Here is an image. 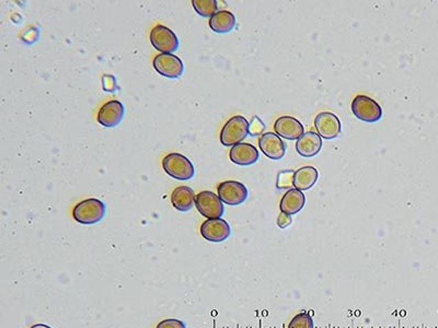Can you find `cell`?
<instances>
[{
    "instance_id": "cell-1",
    "label": "cell",
    "mask_w": 438,
    "mask_h": 328,
    "mask_svg": "<svg viewBox=\"0 0 438 328\" xmlns=\"http://www.w3.org/2000/svg\"><path fill=\"white\" fill-rule=\"evenodd\" d=\"M105 215V204L97 198L85 199L76 204L73 210L74 219L86 226L98 224Z\"/></svg>"
},
{
    "instance_id": "cell-2",
    "label": "cell",
    "mask_w": 438,
    "mask_h": 328,
    "mask_svg": "<svg viewBox=\"0 0 438 328\" xmlns=\"http://www.w3.org/2000/svg\"><path fill=\"white\" fill-rule=\"evenodd\" d=\"M250 123L243 116L237 115L227 121L221 132V143L225 147H234L250 134Z\"/></svg>"
},
{
    "instance_id": "cell-3",
    "label": "cell",
    "mask_w": 438,
    "mask_h": 328,
    "mask_svg": "<svg viewBox=\"0 0 438 328\" xmlns=\"http://www.w3.org/2000/svg\"><path fill=\"white\" fill-rule=\"evenodd\" d=\"M162 167L171 178L179 180H188L195 174L193 163L181 154L173 152L164 156Z\"/></svg>"
},
{
    "instance_id": "cell-4",
    "label": "cell",
    "mask_w": 438,
    "mask_h": 328,
    "mask_svg": "<svg viewBox=\"0 0 438 328\" xmlns=\"http://www.w3.org/2000/svg\"><path fill=\"white\" fill-rule=\"evenodd\" d=\"M352 110L360 121L376 123L382 117V108L375 99L367 95H358L353 99Z\"/></svg>"
},
{
    "instance_id": "cell-5",
    "label": "cell",
    "mask_w": 438,
    "mask_h": 328,
    "mask_svg": "<svg viewBox=\"0 0 438 328\" xmlns=\"http://www.w3.org/2000/svg\"><path fill=\"white\" fill-rule=\"evenodd\" d=\"M195 206L201 215L207 219H219L225 213L223 202L219 196L210 191H203L197 195Z\"/></svg>"
},
{
    "instance_id": "cell-6",
    "label": "cell",
    "mask_w": 438,
    "mask_h": 328,
    "mask_svg": "<svg viewBox=\"0 0 438 328\" xmlns=\"http://www.w3.org/2000/svg\"><path fill=\"white\" fill-rule=\"evenodd\" d=\"M151 45L162 54H173L179 49V38L173 30L164 25H156L151 32Z\"/></svg>"
},
{
    "instance_id": "cell-7",
    "label": "cell",
    "mask_w": 438,
    "mask_h": 328,
    "mask_svg": "<svg viewBox=\"0 0 438 328\" xmlns=\"http://www.w3.org/2000/svg\"><path fill=\"white\" fill-rule=\"evenodd\" d=\"M218 196L229 206H239L247 200V187L237 180H225L218 186Z\"/></svg>"
},
{
    "instance_id": "cell-8",
    "label": "cell",
    "mask_w": 438,
    "mask_h": 328,
    "mask_svg": "<svg viewBox=\"0 0 438 328\" xmlns=\"http://www.w3.org/2000/svg\"><path fill=\"white\" fill-rule=\"evenodd\" d=\"M153 65L157 73L166 78H180L184 71L182 60L173 54L157 55L153 58Z\"/></svg>"
},
{
    "instance_id": "cell-9",
    "label": "cell",
    "mask_w": 438,
    "mask_h": 328,
    "mask_svg": "<svg viewBox=\"0 0 438 328\" xmlns=\"http://www.w3.org/2000/svg\"><path fill=\"white\" fill-rule=\"evenodd\" d=\"M315 127L318 134L327 140L336 139L342 132L339 117L330 112L318 114L315 119Z\"/></svg>"
},
{
    "instance_id": "cell-10",
    "label": "cell",
    "mask_w": 438,
    "mask_h": 328,
    "mask_svg": "<svg viewBox=\"0 0 438 328\" xmlns=\"http://www.w3.org/2000/svg\"><path fill=\"white\" fill-rule=\"evenodd\" d=\"M232 233L230 226L223 219H207L201 226V234L210 242H223Z\"/></svg>"
},
{
    "instance_id": "cell-11",
    "label": "cell",
    "mask_w": 438,
    "mask_h": 328,
    "mask_svg": "<svg viewBox=\"0 0 438 328\" xmlns=\"http://www.w3.org/2000/svg\"><path fill=\"white\" fill-rule=\"evenodd\" d=\"M125 108L120 101L112 99L101 106L98 113V121L107 128L118 126L123 119Z\"/></svg>"
},
{
    "instance_id": "cell-12",
    "label": "cell",
    "mask_w": 438,
    "mask_h": 328,
    "mask_svg": "<svg viewBox=\"0 0 438 328\" xmlns=\"http://www.w3.org/2000/svg\"><path fill=\"white\" fill-rule=\"evenodd\" d=\"M262 152L272 160H281L286 154V143L274 132H265L259 140Z\"/></svg>"
},
{
    "instance_id": "cell-13",
    "label": "cell",
    "mask_w": 438,
    "mask_h": 328,
    "mask_svg": "<svg viewBox=\"0 0 438 328\" xmlns=\"http://www.w3.org/2000/svg\"><path fill=\"white\" fill-rule=\"evenodd\" d=\"M274 130L280 137L287 140L299 139L305 134L304 125L292 116H282L280 119H277L275 121Z\"/></svg>"
},
{
    "instance_id": "cell-14",
    "label": "cell",
    "mask_w": 438,
    "mask_h": 328,
    "mask_svg": "<svg viewBox=\"0 0 438 328\" xmlns=\"http://www.w3.org/2000/svg\"><path fill=\"white\" fill-rule=\"evenodd\" d=\"M258 149L250 143H241L239 145H236L232 147L229 154V158L234 162V164L238 165H251V164L256 163L259 160Z\"/></svg>"
},
{
    "instance_id": "cell-15",
    "label": "cell",
    "mask_w": 438,
    "mask_h": 328,
    "mask_svg": "<svg viewBox=\"0 0 438 328\" xmlns=\"http://www.w3.org/2000/svg\"><path fill=\"white\" fill-rule=\"evenodd\" d=\"M322 148V139L314 132H305L296 143V150L305 158L317 156Z\"/></svg>"
},
{
    "instance_id": "cell-16",
    "label": "cell",
    "mask_w": 438,
    "mask_h": 328,
    "mask_svg": "<svg viewBox=\"0 0 438 328\" xmlns=\"http://www.w3.org/2000/svg\"><path fill=\"white\" fill-rule=\"evenodd\" d=\"M306 197L298 189H292L283 196L281 200V210L286 215H293L298 213L304 208Z\"/></svg>"
},
{
    "instance_id": "cell-17",
    "label": "cell",
    "mask_w": 438,
    "mask_h": 328,
    "mask_svg": "<svg viewBox=\"0 0 438 328\" xmlns=\"http://www.w3.org/2000/svg\"><path fill=\"white\" fill-rule=\"evenodd\" d=\"M195 198L197 196L194 194L193 189H190L188 186H180L173 191L171 202H173L175 209L182 211V213H186L193 208Z\"/></svg>"
},
{
    "instance_id": "cell-18",
    "label": "cell",
    "mask_w": 438,
    "mask_h": 328,
    "mask_svg": "<svg viewBox=\"0 0 438 328\" xmlns=\"http://www.w3.org/2000/svg\"><path fill=\"white\" fill-rule=\"evenodd\" d=\"M234 27H236V16L230 11H217L210 20V29L219 34L232 32Z\"/></svg>"
},
{
    "instance_id": "cell-19",
    "label": "cell",
    "mask_w": 438,
    "mask_h": 328,
    "mask_svg": "<svg viewBox=\"0 0 438 328\" xmlns=\"http://www.w3.org/2000/svg\"><path fill=\"white\" fill-rule=\"evenodd\" d=\"M318 178H319V173L316 167H300L294 174V186L298 191H308L317 183Z\"/></svg>"
},
{
    "instance_id": "cell-20",
    "label": "cell",
    "mask_w": 438,
    "mask_h": 328,
    "mask_svg": "<svg viewBox=\"0 0 438 328\" xmlns=\"http://www.w3.org/2000/svg\"><path fill=\"white\" fill-rule=\"evenodd\" d=\"M192 5L197 14L204 18H212L217 12L218 5L216 0H193Z\"/></svg>"
},
{
    "instance_id": "cell-21",
    "label": "cell",
    "mask_w": 438,
    "mask_h": 328,
    "mask_svg": "<svg viewBox=\"0 0 438 328\" xmlns=\"http://www.w3.org/2000/svg\"><path fill=\"white\" fill-rule=\"evenodd\" d=\"M288 328H315L311 315L308 312L299 313L288 324Z\"/></svg>"
},
{
    "instance_id": "cell-22",
    "label": "cell",
    "mask_w": 438,
    "mask_h": 328,
    "mask_svg": "<svg viewBox=\"0 0 438 328\" xmlns=\"http://www.w3.org/2000/svg\"><path fill=\"white\" fill-rule=\"evenodd\" d=\"M294 174L293 172H282L278 174L277 178V187L280 189H291L294 186Z\"/></svg>"
},
{
    "instance_id": "cell-23",
    "label": "cell",
    "mask_w": 438,
    "mask_h": 328,
    "mask_svg": "<svg viewBox=\"0 0 438 328\" xmlns=\"http://www.w3.org/2000/svg\"><path fill=\"white\" fill-rule=\"evenodd\" d=\"M102 88L105 91L113 92L118 89V84H116V79L113 75H105L102 77Z\"/></svg>"
},
{
    "instance_id": "cell-24",
    "label": "cell",
    "mask_w": 438,
    "mask_h": 328,
    "mask_svg": "<svg viewBox=\"0 0 438 328\" xmlns=\"http://www.w3.org/2000/svg\"><path fill=\"white\" fill-rule=\"evenodd\" d=\"M264 126L261 119L259 117H253L252 121H250V127H249V132H250L251 136H259L263 132Z\"/></svg>"
},
{
    "instance_id": "cell-25",
    "label": "cell",
    "mask_w": 438,
    "mask_h": 328,
    "mask_svg": "<svg viewBox=\"0 0 438 328\" xmlns=\"http://www.w3.org/2000/svg\"><path fill=\"white\" fill-rule=\"evenodd\" d=\"M156 328H186V326L182 320L169 318V320H162Z\"/></svg>"
},
{
    "instance_id": "cell-26",
    "label": "cell",
    "mask_w": 438,
    "mask_h": 328,
    "mask_svg": "<svg viewBox=\"0 0 438 328\" xmlns=\"http://www.w3.org/2000/svg\"><path fill=\"white\" fill-rule=\"evenodd\" d=\"M292 222H293L292 215H286L284 213H281L277 218V226H280L281 229H285L287 226H291Z\"/></svg>"
},
{
    "instance_id": "cell-27",
    "label": "cell",
    "mask_w": 438,
    "mask_h": 328,
    "mask_svg": "<svg viewBox=\"0 0 438 328\" xmlns=\"http://www.w3.org/2000/svg\"><path fill=\"white\" fill-rule=\"evenodd\" d=\"M31 328H52L50 326L45 325V324H35Z\"/></svg>"
}]
</instances>
